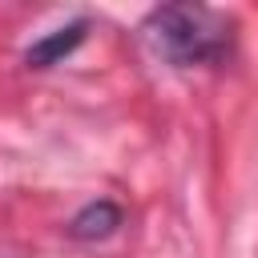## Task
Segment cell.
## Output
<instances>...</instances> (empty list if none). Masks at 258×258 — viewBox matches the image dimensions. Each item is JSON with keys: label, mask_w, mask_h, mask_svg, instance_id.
Listing matches in <instances>:
<instances>
[{"label": "cell", "mask_w": 258, "mask_h": 258, "mask_svg": "<svg viewBox=\"0 0 258 258\" xmlns=\"http://www.w3.org/2000/svg\"><path fill=\"white\" fill-rule=\"evenodd\" d=\"M149 48L173 69L214 64L230 52V20L206 4H161L141 24Z\"/></svg>", "instance_id": "1"}, {"label": "cell", "mask_w": 258, "mask_h": 258, "mask_svg": "<svg viewBox=\"0 0 258 258\" xmlns=\"http://www.w3.org/2000/svg\"><path fill=\"white\" fill-rule=\"evenodd\" d=\"M121 206L117 202H109V198H97V202H89L85 210H77V218L69 222V234L73 238H81V242H101V238H109L117 226H121Z\"/></svg>", "instance_id": "3"}, {"label": "cell", "mask_w": 258, "mask_h": 258, "mask_svg": "<svg viewBox=\"0 0 258 258\" xmlns=\"http://www.w3.org/2000/svg\"><path fill=\"white\" fill-rule=\"evenodd\" d=\"M85 32H89V24L85 20H69V24H60V28H52V32H44L28 52H24V60L32 64V69H52V64H60L81 40H85Z\"/></svg>", "instance_id": "2"}]
</instances>
